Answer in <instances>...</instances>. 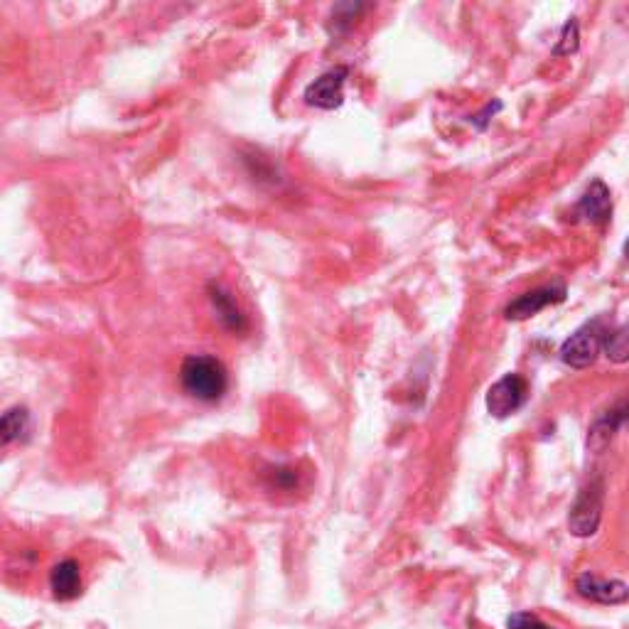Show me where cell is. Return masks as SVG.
Wrapping results in <instances>:
<instances>
[{
  "label": "cell",
  "mask_w": 629,
  "mask_h": 629,
  "mask_svg": "<svg viewBox=\"0 0 629 629\" xmlns=\"http://www.w3.org/2000/svg\"><path fill=\"white\" fill-rule=\"evenodd\" d=\"M180 384L192 399L212 403L227 394V367L212 354H190L180 367Z\"/></svg>",
  "instance_id": "obj_1"
},
{
  "label": "cell",
  "mask_w": 629,
  "mask_h": 629,
  "mask_svg": "<svg viewBox=\"0 0 629 629\" xmlns=\"http://www.w3.org/2000/svg\"><path fill=\"white\" fill-rule=\"evenodd\" d=\"M607 330L600 320L588 322L580 330H575L566 342L561 344V359L571 369H588L593 367L598 354L605 349Z\"/></svg>",
  "instance_id": "obj_2"
},
{
  "label": "cell",
  "mask_w": 629,
  "mask_h": 629,
  "mask_svg": "<svg viewBox=\"0 0 629 629\" xmlns=\"http://www.w3.org/2000/svg\"><path fill=\"white\" fill-rule=\"evenodd\" d=\"M602 502H605V485L600 477L590 480L588 485L578 492L575 497L571 516H568V529L578 539H588L600 529L602 521Z\"/></svg>",
  "instance_id": "obj_3"
},
{
  "label": "cell",
  "mask_w": 629,
  "mask_h": 629,
  "mask_svg": "<svg viewBox=\"0 0 629 629\" xmlns=\"http://www.w3.org/2000/svg\"><path fill=\"white\" fill-rule=\"evenodd\" d=\"M526 394H529V386L521 374H504L497 384L489 386L487 391V411L494 418H509L512 413L519 411L524 406Z\"/></svg>",
  "instance_id": "obj_4"
},
{
  "label": "cell",
  "mask_w": 629,
  "mask_h": 629,
  "mask_svg": "<svg viewBox=\"0 0 629 629\" xmlns=\"http://www.w3.org/2000/svg\"><path fill=\"white\" fill-rule=\"evenodd\" d=\"M349 69L347 67H335L330 72L320 74L315 82L305 86V104L315 106V109L332 111L337 106H342L344 101V84H347Z\"/></svg>",
  "instance_id": "obj_5"
},
{
  "label": "cell",
  "mask_w": 629,
  "mask_h": 629,
  "mask_svg": "<svg viewBox=\"0 0 629 629\" xmlns=\"http://www.w3.org/2000/svg\"><path fill=\"white\" fill-rule=\"evenodd\" d=\"M566 300V286L563 283H553V286H544L529 290V293L519 295L514 303L507 305L504 317L507 320H529V317L539 315L541 310H546L548 305H556Z\"/></svg>",
  "instance_id": "obj_6"
},
{
  "label": "cell",
  "mask_w": 629,
  "mask_h": 629,
  "mask_svg": "<svg viewBox=\"0 0 629 629\" xmlns=\"http://www.w3.org/2000/svg\"><path fill=\"white\" fill-rule=\"evenodd\" d=\"M580 598L598 602V605H622L629 600V585L622 580H607L595 573H583L575 580Z\"/></svg>",
  "instance_id": "obj_7"
},
{
  "label": "cell",
  "mask_w": 629,
  "mask_h": 629,
  "mask_svg": "<svg viewBox=\"0 0 629 629\" xmlns=\"http://www.w3.org/2000/svg\"><path fill=\"white\" fill-rule=\"evenodd\" d=\"M627 418H629V401H620V403H615V406L607 408V411H602L588 430L590 453H605V448L612 443V440H615L617 430L625 426Z\"/></svg>",
  "instance_id": "obj_8"
},
{
  "label": "cell",
  "mask_w": 629,
  "mask_h": 629,
  "mask_svg": "<svg viewBox=\"0 0 629 629\" xmlns=\"http://www.w3.org/2000/svg\"><path fill=\"white\" fill-rule=\"evenodd\" d=\"M207 293H209V303H212L214 313H217V320L222 322L224 330L236 332V335L246 332V315L241 313L234 295H231L222 283H209Z\"/></svg>",
  "instance_id": "obj_9"
},
{
  "label": "cell",
  "mask_w": 629,
  "mask_h": 629,
  "mask_svg": "<svg viewBox=\"0 0 629 629\" xmlns=\"http://www.w3.org/2000/svg\"><path fill=\"white\" fill-rule=\"evenodd\" d=\"M578 217L590 224H607L612 219V195L602 180H593L578 202Z\"/></svg>",
  "instance_id": "obj_10"
},
{
  "label": "cell",
  "mask_w": 629,
  "mask_h": 629,
  "mask_svg": "<svg viewBox=\"0 0 629 629\" xmlns=\"http://www.w3.org/2000/svg\"><path fill=\"white\" fill-rule=\"evenodd\" d=\"M50 588L57 600H74L82 593V568L74 558L59 561L50 573Z\"/></svg>",
  "instance_id": "obj_11"
},
{
  "label": "cell",
  "mask_w": 629,
  "mask_h": 629,
  "mask_svg": "<svg viewBox=\"0 0 629 629\" xmlns=\"http://www.w3.org/2000/svg\"><path fill=\"white\" fill-rule=\"evenodd\" d=\"M30 433V413L28 408L15 406L5 411L3 421H0V435H3V445L15 443V440L25 438Z\"/></svg>",
  "instance_id": "obj_12"
},
{
  "label": "cell",
  "mask_w": 629,
  "mask_h": 629,
  "mask_svg": "<svg viewBox=\"0 0 629 629\" xmlns=\"http://www.w3.org/2000/svg\"><path fill=\"white\" fill-rule=\"evenodd\" d=\"M605 354L610 362L615 364H625L629 362V322L622 325L620 330L612 332L605 342Z\"/></svg>",
  "instance_id": "obj_13"
},
{
  "label": "cell",
  "mask_w": 629,
  "mask_h": 629,
  "mask_svg": "<svg viewBox=\"0 0 629 629\" xmlns=\"http://www.w3.org/2000/svg\"><path fill=\"white\" fill-rule=\"evenodd\" d=\"M578 45H580V40H578V20L571 18L566 23V28H563V32H561V40H558V45L553 47V55H558V57L575 55V52H578Z\"/></svg>",
  "instance_id": "obj_14"
},
{
  "label": "cell",
  "mask_w": 629,
  "mask_h": 629,
  "mask_svg": "<svg viewBox=\"0 0 629 629\" xmlns=\"http://www.w3.org/2000/svg\"><path fill=\"white\" fill-rule=\"evenodd\" d=\"M509 629H553L546 622H541L539 617L531 615V612H516V615L509 617L507 622Z\"/></svg>",
  "instance_id": "obj_15"
},
{
  "label": "cell",
  "mask_w": 629,
  "mask_h": 629,
  "mask_svg": "<svg viewBox=\"0 0 629 629\" xmlns=\"http://www.w3.org/2000/svg\"><path fill=\"white\" fill-rule=\"evenodd\" d=\"M499 109H502V104H494V106L489 104L487 109H485V114H482V116H475V123H477V126L485 128V126H487V121H489L487 116H489V114H494V111H499Z\"/></svg>",
  "instance_id": "obj_16"
},
{
  "label": "cell",
  "mask_w": 629,
  "mask_h": 629,
  "mask_svg": "<svg viewBox=\"0 0 629 629\" xmlns=\"http://www.w3.org/2000/svg\"><path fill=\"white\" fill-rule=\"evenodd\" d=\"M625 256L629 258V239H627V244H625Z\"/></svg>",
  "instance_id": "obj_17"
}]
</instances>
